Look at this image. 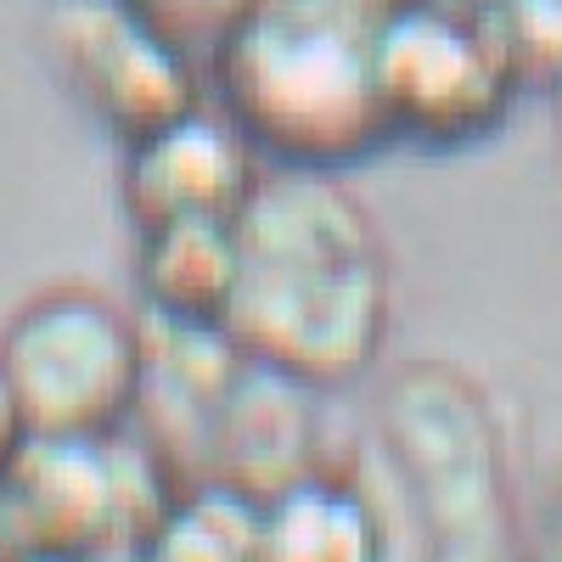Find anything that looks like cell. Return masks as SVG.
<instances>
[{
	"instance_id": "obj_2",
	"label": "cell",
	"mask_w": 562,
	"mask_h": 562,
	"mask_svg": "<svg viewBox=\"0 0 562 562\" xmlns=\"http://www.w3.org/2000/svg\"><path fill=\"white\" fill-rule=\"evenodd\" d=\"M389 0H248L203 52L209 102L265 169L338 175L389 147L378 23Z\"/></svg>"
},
{
	"instance_id": "obj_10",
	"label": "cell",
	"mask_w": 562,
	"mask_h": 562,
	"mask_svg": "<svg viewBox=\"0 0 562 562\" xmlns=\"http://www.w3.org/2000/svg\"><path fill=\"white\" fill-rule=\"evenodd\" d=\"M434 7H450V12H479L484 0H434Z\"/></svg>"
},
{
	"instance_id": "obj_4",
	"label": "cell",
	"mask_w": 562,
	"mask_h": 562,
	"mask_svg": "<svg viewBox=\"0 0 562 562\" xmlns=\"http://www.w3.org/2000/svg\"><path fill=\"white\" fill-rule=\"evenodd\" d=\"M378 97L394 140L450 153L495 135L518 90L473 12H450L434 0H389L378 23Z\"/></svg>"
},
{
	"instance_id": "obj_8",
	"label": "cell",
	"mask_w": 562,
	"mask_h": 562,
	"mask_svg": "<svg viewBox=\"0 0 562 562\" xmlns=\"http://www.w3.org/2000/svg\"><path fill=\"white\" fill-rule=\"evenodd\" d=\"M473 18L518 97L562 85V0H484Z\"/></svg>"
},
{
	"instance_id": "obj_3",
	"label": "cell",
	"mask_w": 562,
	"mask_h": 562,
	"mask_svg": "<svg viewBox=\"0 0 562 562\" xmlns=\"http://www.w3.org/2000/svg\"><path fill=\"white\" fill-rule=\"evenodd\" d=\"M0 371L34 445H90L130 416L153 378L140 321L97 288H45L0 326Z\"/></svg>"
},
{
	"instance_id": "obj_9",
	"label": "cell",
	"mask_w": 562,
	"mask_h": 562,
	"mask_svg": "<svg viewBox=\"0 0 562 562\" xmlns=\"http://www.w3.org/2000/svg\"><path fill=\"white\" fill-rule=\"evenodd\" d=\"M23 445H29V428H23V416H18V400H12L7 371H0V467H12Z\"/></svg>"
},
{
	"instance_id": "obj_6",
	"label": "cell",
	"mask_w": 562,
	"mask_h": 562,
	"mask_svg": "<svg viewBox=\"0 0 562 562\" xmlns=\"http://www.w3.org/2000/svg\"><path fill=\"white\" fill-rule=\"evenodd\" d=\"M265 164L209 97L147 135H130L119 153V203L135 231L175 220H237L254 198Z\"/></svg>"
},
{
	"instance_id": "obj_5",
	"label": "cell",
	"mask_w": 562,
	"mask_h": 562,
	"mask_svg": "<svg viewBox=\"0 0 562 562\" xmlns=\"http://www.w3.org/2000/svg\"><path fill=\"white\" fill-rule=\"evenodd\" d=\"M52 57L74 102L119 140L198 108L203 63L135 0H57Z\"/></svg>"
},
{
	"instance_id": "obj_7",
	"label": "cell",
	"mask_w": 562,
	"mask_h": 562,
	"mask_svg": "<svg viewBox=\"0 0 562 562\" xmlns=\"http://www.w3.org/2000/svg\"><path fill=\"white\" fill-rule=\"evenodd\" d=\"M237 281L231 220H175L135 231V288L169 326H220Z\"/></svg>"
},
{
	"instance_id": "obj_1",
	"label": "cell",
	"mask_w": 562,
	"mask_h": 562,
	"mask_svg": "<svg viewBox=\"0 0 562 562\" xmlns=\"http://www.w3.org/2000/svg\"><path fill=\"white\" fill-rule=\"evenodd\" d=\"M237 281L225 344L281 383H349L378 360L394 315L389 254L333 175L265 169L231 220Z\"/></svg>"
}]
</instances>
